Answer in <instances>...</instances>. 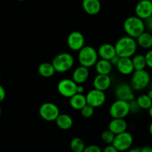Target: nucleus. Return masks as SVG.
Segmentation results:
<instances>
[{
  "instance_id": "obj_1",
  "label": "nucleus",
  "mask_w": 152,
  "mask_h": 152,
  "mask_svg": "<svg viewBox=\"0 0 152 152\" xmlns=\"http://www.w3.org/2000/svg\"><path fill=\"white\" fill-rule=\"evenodd\" d=\"M116 54L120 57L132 58L137 50V43L136 39L129 36L121 37L114 45Z\"/></svg>"
},
{
  "instance_id": "obj_2",
  "label": "nucleus",
  "mask_w": 152,
  "mask_h": 152,
  "mask_svg": "<svg viewBox=\"0 0 152 152\" xmlns=\"http://www.w3.org/2000/svg\"><path fill=\"white\" fill-rule=\"evenodd\" d=\"M123 29L127 36L136 39L145 31V22L137 16H129L123 22Z\"/></svg>"
},
{
  "instance_id": "obj_3",
  "label": "nucleus",
  "mask_w": 152,
  "mask_h": 152,
  "mask_svg": "<svg viewBox=\"0 0 152 152\" xmlns=\"http://www.w3.org/2000/svg\"><path fill=\"white\" fill-rule=\"evenodd\" d=\"M77 58L80 65L89 68L94 66L97 62L99 56L97 50L92 46L84 45L78 51Z\"/></svg>"
},
{
  "instance_id": "obj_4",
  "label": "nucleus",
  "mask_w": 152,
  "mask_h": 152,
  "mask_svg": "<svg viewBox=\"0 0 152 152\" xmlns=\"http://www.w3.org/2000/svg\"><path fill=\"white\" fill-rule=\"evenodd\" d=\"M51 63L56 72L65 73L71 70L74 66V58L71 53L63 52L56 55Z\"/></svg>"
},
{
  "instance_id": "obj_5",
  "label": "nucleus",
  "mask_w": 152,
  "mask_h": 152,
  "mask_svg": "<svg viewBox=\"0 0 152 152\" xmlns=\"http://www.w3.org/2000/svg\"><path fill=\"white\" fill-rule=\"evenodd\" d=\"M151 83V76L147 71L138 70L132 73L131 79V86L134 91H140L146 88Z\"/></svg>"
},
{
  "instance_id": "obj_6",
  "label": "nucleus",
  "mask_w": 152,
  "mask_h": 152,
  "mask_svg": "<svg viewBox=\"0 0 152 152\" xmlns=\"http://www.w3.org/2000/svg\"><path fill=\"white\" fill-rule=\"evenodd\" d=\"M130 114L129 103L127 101L117 99L109 108V114L112 118L125 119Z\"/></svg>"
},
{
  "instance_id": "obj_7",
  "label": "nucleus",
  "mask_w": 152,
  "mask_h": 152,
  "mask_svg": "<svg viewBox=\"0 0 152 152\" xmlns=\"http://www.w3.org/2000/svg\"><path fill=\"white\" fill-rule=\"evenodd\" d=\"M39 114L42 119L48 122L55 121L59 115V108L56 104L53 102H45L40 105Z\"/></svg>"
},
{
  "instance_id": "obj_8",
  "label": "nucleus",
  "mask_w": 152,
  "mask_h": 152,
  "mask_svg": "<svg viewBox=\"0 0 152 152\" xmlns=\"http://www.w3.org/2000/svg\"><path fill=\"white\" fill-rule=\"evenodd\" d=\"M133 142L134 138L132 134L126 131L123 133L115 135L112 145L119 151H126L131 148Z\"/></svg>"
},
{
  "instance_id": "obj_9",
  "label": "nucleus",
  "mask_w": 152,
  "mask_h": 152,
  "mask_svg": "<svg viewBox=\"0 0 152 152\" xmlns=\"http://www.w3.org/2000/svg\"><path fill=\"white\" fill-rule=\"evenodd\" d=\"M77 84L72 79H62L58 83L57 91L61 96L70 98L77 94Z\"/></svg>"
},
{
  "instance_id": "obj_10",
  "label": "nucleus",
  "mask_w": 152,
  "mask_h": 152,
  "mask_svg": "<svg viewBox=\"0 0 152 152\" xmlns=\"http://www.w3.org/2000/svg\"><path fill=\"white\" fill-rule=\"evenodd\" d=\"M86 98L88 105L94 108L101 107L106 101V95L105 91H102L95 88L89 91L86 95Z\"/></svg>"
},
{
  "instance_id": "obj_11",
  "label": "nucleus",
  "mask_w": 152,
  "mask_h": 152,
  "mask_svg": "<svg viewBox=\"0 0 152 152\" xmlns=\"http://www.w3.org/2000/svg\"><path fill=\"white\" fill-rule=\"evenodd\" d=\"M114 94L117 99H121V100L130 101L135 99V95L134 93V89L132 88L131 85L127 83H120L114 90Z\"/></svg>"
},
{
  "instance_id": "obj_12",
  "label": "nucleus",
  "mask_w": 152,
  "mask_h": 152,
  "mask_svg": "<svg viewBox=\"0 0 152 152\" xmlns=\"http://www.w3.org/2000/svg\"><path fill=\"white\" fill-rule=\"evenodd\" d=\"M67 45L73 51H79L85 45L84 36L79 31L70 33L67 38Z\"/></svg>"
},
{
  "instance_id": "obj_13",
  "label": "nucleus",
  "mask_w": 152,
  "mask_h": 152,
  "mask_svg": "<svg viewBox=\"0 0 152 152\" xmlns=\"http://www.w3.org/2000/svg\"><path fill=\"white\" fill-rule=\"evenodd\" d=\"M135 14L137 17L145 20L152 15V2L151 0H140L135 7Z\"/></svg>"
},
{
  "instance_id": "obj_14",
  "label": "nucleus",
  "mask_w": 152,
  "mask_h": 152,
  "mask_svg": "<svg viewBox=\"0 0 152 152\" xmlns=\"http://www.w3.org/2000/svg\"><path fill=\"white\" fill-rule=\"evenodd\" d=\"M111 85V79L109 75L97 74L93 81L94 88L105 91L108 90Z\"/></svg>"
},
{
  "instance_id": "obj_15",
  "label": "nucleus",
  "mask_w": 152,
  "mask_h": 152,
  "mask_svg": "<svg viewBox=\"0 0 152 152\" xmlns=\"http://www.w3.org/2000/svg\"><path fill=\"white\" fill-rule=\"evenodd\" d=\"M116 67L119 72L125 76L131 75L134 71L132 58L120 57Z\"/></svg>"
},
{
  "instance_id": "obj_16",
  "label": "nucleus",
  "mask_w": 152,
  "mask_h": 152,
  "mask_svg": "<svg viewBox=\"0 0 152 152\" xmlns=\"http://www.w3.org/2000/svg\"><path fill=\"white\" fill-rule=\"evenodd\" d=\"M82 6L84 11L91 16L98 14L101 10V2L99 0H83Z\"/></svg>"
},
{
  "instance_id": "obj_17",
  "label": "nucleus",
  "mask_w": 152,
  "mask_h": 152,
  "mask_svg": "<svg viewBox=\"0 0 152 152\" xmlns=\"http://www.w3.org/2000/svg\"><path fill=\"white\" fill-rule=\"evenodd\" d=\"M127 128V122L123 118H112L108 124V130L113 132L115 135L126 132Z\"/></svg>"
},
{
  "instance_id": "obj_18",
  "label": "nucleus",
  "mask_w": 152,
  "mask_h": 152,
  "mask_svg": "<svg viewBox=\"0 0 152 152\" xmlns=\"http://www.w3.org/2000/svg\"><path fill=\"white\" fill-rule=\"evenodd\" d=\"M98 56L100 59L110 60L111 58L116 56V50L114 45L110 43H104L101 45L97 50Z\"/></svg>"
},
{
  "instance_id": "obj_19",
  "label": "nucleus",
  "mask_w": 152,
  "mask_h": 152,
  "mask_svg": "<svg viewBox=\"0 0 152 152\" xmlns=\"http://www.w3.org/2000/svg\"><path fill=\"white\" fill-rule=\"evenodd\" d=\"M89 77V70L86 67L80 65L74 71L72 74V80L77 85H83L88 80Z\"/></svg>"
},
{
  "instance_id": "obj_20",
  "label": "nucleus",
  "mask_w": 152,
  "mask_h": 152,
  "mask_svg": "<svg viewBox=\"0 0 152 152\" xmlns=\"http://www.w3.org/2000/svg\"><path fill=\"white\" fill-rule=\"evenodd\" d=\"M137 45L145 50L152 48V34L148 31H144L136 38Z\"/></svg>"
},
{
  "instance_id": "obj_21",
  "label": "nucleus",
  "mask_w": 152,
  "mask_h": 152,
  "mask_svg": "<svg viewBox=\"0 0 152 152\" xmlns=\"http://www.w3.org/2000/svg\"><path fill=\"white\" fill-rule=\"evenodd\" d=\"M69 99L70 106L77 111H80L87 104L86 96L83 94H75Z\"/></svg>"
},
{
  "instance_id": "obj_22",
  "label": "nucleus",
  "mask_w": 152,
  "mask_h": 152,
  "mask_svg": "<svg viewBox=\"0 0 152 152\" xmlns=\"http://www.w3.org/2000/svg\"><path fill=\"white\" fill-rule=\"evenodd\" d=\"M55 122L56 126L62 130H68L72 127L74 124L72 117L67 114H59Z\"/></svg>"
},
{
  "instance_id": "obj_23",
  "label": "nucleus",
  "mask_w": 152,
  "mask_h": 152,
  "mask_svg": "<svg viewBox=\"0 0 152 152\" xmlns=\"http://www.w3.org/2000/svg\"><path fill=\"white\" fill-rule=\"evenodd\" d=\"M95 70L97 74H105L109 75L112 71L113 66L109 60L99 59L95 64Z\"/></svg>"
},
{
  "instance_id": "obj_24",
  "label": "nucleus",
  "mask_w": 152,
  "mask_h": 152,
  "mask_svg": "<svg viewBox=\"0 0 152 152\" xmlns=\"http://www.w3.org/2000/svg\"><path fill=\"white\" fill-rule=\"evenodd\" d=\"M38 73L40 76L45 78H50L53 77L56 73L52 63L50 62H43L38 67Z\"/></svg>"
},
{
  "instance_id": "obj_25",
  "label": "nucleus",
  "mask_w": 152,
  "mask_h": 152,
  "mask_svg": "<svg viewBox=\"0 0 152 152\" xmlns=\"http://www.w3.org/2000/svg\"><path fill=\"white\" fill-rule=\"evenodd\" d=\"M132 63H133L134 71L138 70H144L146 68V62H145V56L140 53L136 54L135 53L132 58Z\"/></svg>"
},
{
  "instance_id": "obj_26",
  "label": "nucleus",
  "mask_w": 152,
  "mask_h": 152,
  "mask_svg": "<svg viewBox=\"0 0 152 152\" xmlns=\"http://www.w3.org/2000/svg\"><path fill=\"white\" fill-rule=\"evenodd\" d=\"M136 102L141 110H148L152 105V99L146 94H140L136 99Z\"/></svg>"
},
{
  "instance_id": "obj_27",
  "label": "nucleus",
  "mask_w": 152,
  "mask_h": 152,
  "mask_svg": "<svg viewBox=\"0 0 152 152\" xmlns=\"http://www.w3.org/2000/svg\"><path fill=\"white\" fill-rule=\"evenodd\" d=\"M70 147L74 152H83L86 145L81 138L74 137L70 142Z\"/></svg>"
},
{
  "instance_id": "obj_28",
  "label": "nucleus",
  "mask_w": 152,
  "mask_h": 152,
  "mask_svg": "<svg viewBox=\"0 0 152 152\" xmlns=\"http://www.w3.org/2000/svg\"><path fill=\"white\" fill-rule=\"evenodd\" d=\"M114 137H115V134L113 132H111L110 130H105L101 134V139H102V142L104 143L107 144V145H111L112 144L113 141H114Z\"/></svg>"
},
{
  "instance_id": "obj_29",
  "label": "nucleus",
  "mask_w": 152,
  "mask_h": 152,
  "mask_svg": "<svg viewBox=\"0 0 152 152\" xmlns=\"http://www.w3.org/2000/svg\"><path fill=\"white\" fill-rule=\"evenodd\" d=\"M80 114L84 118L88 119L91 118L94 114V108H93L91 105L86 104L81 110H80Z\"/></svg>"
},
{
  "instance_id": "obj_30",
  "label": "nucleus",
  "mask_w": 152,
  "mask_h": 152,
  "mask_svg": "<svg viewBox=\"0 0 152 152\" xmlns=\"http://www.w3.org/2000/svg\"><path fill=\"white\" fill-rule=\"evenodd\" d=\"M129 108H130V113L132 114H137L140 111L139 105H137L136 102V99H133V100L129 102Z\"/></svg>"
},
{
  "instance_id": "obj_31",
  "label": "nucleus",
  "mask_w": 152,
  "mask_h": 152,
  "mask_svg": "<svg viewBox=\"0 0 152 152\" xmlns=\"http://www.w3.org/2000/svg\"><path fill=\"white\" fill-rule=\"evenodd\" d=\"M144 56H145V62H146V66L152 69V48L149 49Z\"/></svg>"
},
{
  "instance_id": "obj_32",
  "label": "nucleus",
  "mask_w": 152,
  "mask_h": 152,
  "mask_svg": "<svg viewBox=\"0 0 152 152\" xmlns=\"http://www.w3.org/2000/svg\"><path fill=\"white\" fill-rule=\"evenodd\" d=\"M83 152H102V149L96 145H90L85 147Z\"/></svg>"
},
{
  "instance_id": "obj_33",
  "label": "nucleus",
  "mask_w": 152,
  "mask_h": 152,
  "mask_svg": "<svg viewBox=\"0 0 152 152\" xmlns=\"http://www.w3.org/2000/svg\"><path fill=\"white\" fill-rule=\"evenodd\" d=\"M144 22H145V29L148 30V32L152 34V15L148 18H147L146 19H145Z\"/></svg>"
},
{
  "instance_id": "obj_34",
  "label": "nucleus",
  "mask_w": 152,
  "mask_h": 152,
  "mask_svg": "<svg viewBox=\"0 0 152 152\" xmlns=\"http://www.w3.org/2000/svg\"><path fill=\"white\" fill-rule=\"evenodd\" d=\"M102 152H120L112 144L108 145L106 147H105L103 150H102Z\"/></svg>"
},
{
  "instance_id": "obj_35",
  "label": "nucleus",
  "mask_w": 152,
  "mask_h": 152,
  "mask_svg": "<svg viewBox=\"0 0 152 152\" xmlns=\"http://www.w3.org/2000/svg\"><path fill=\"white\" fill-rule=\"evenodd\" d=\"M120 56H118L117 55H116V56H114V57L111 58V59H110V62H111V64L112 65V66H117V63H118L119 60H120Z\"/></svg>"
},
{
  "instance_id": "obj_36",
  "label": "nucleus",
  "mask_w": 152,
  "mask_h": 152,
  "mask_svg": "<svg viewBox=\"0 0 152 152\" xmlns=\"http://www.w3.org/2000/svg\"><path fill=\"white\" fill-rule=\"evenodd\" d=\"M6 96V92L4 88L0 85V102H2Z\"/></svg>"
},
{
  "instance_id": "obj_37",
  "label": "nucleus",
  "mask_w": 152,
  "mask_h": 152,
  "mask_svg": "<svg viewBox=\"0 0 152 152\" xmlns=\"http://www.w3.org/2000/svg\"><path fill=\"white\" fill-rule=\"evenodd\" d=\"M85 92V88L83 85H77V94H83Z\"/></svg>"
},
{
  "instance_id": "obj_38",
  "label": "nucleus",
  "mask_w": 152,
  "mask_h": 152,
  "mask_svg": "<svg viewBox=\"0 0 152 152\" xmlns=\"http://www.w3.org/2000/svg\"><path fill=\"white\" fill-rule=\"evenodd\" d=\"M140 152H152L151 146H144L140 148Z\"/></svg>"
},
{
  "instance_id": "obj_39",
  "label": "nucleus",
  "mask_w": 152,
  "mask_h": 152,
  "mask_svg": "<svg viewBox=\"0 0 152 152\" xmlns=\"http://www.w3.org/2000/svg\"><path fill=\"white\" fill-rule=\"evenodd\" d=\"M127 152H140V148H129Z\"/></svg>"
},
{
  "instance_id": "obj_40",
  "label": "nucleus",
  "mask_w": 152,
  "mask_h": 152,
  "mask_svg": "<svg viewBox=\"0 0 152 152\" xmlns=\"http://www.w3.org/2000/svg\"><path fill=\"white\" fill-rule=\"evenodd\" d=\"M147 95H148V96H149V97L152 99V88H151L149 91H148V94H147Z\"/></svg>"
},
{
  "instance_id": "obj_41",
  "label": "nucleus",
  "mask_w": 152,
  "mask_h": 152,
  "mask_svg": "<svg viewBox=\"0 0 152 152\" xmlns=\"http://www.w3.org/2000/svg\"><path fill=\"white\" fill-rule=\"evenodd\" d=\"M148 114H149L150 117L152 119V105L150 107V108L148 110Z\"/></svg>"
},
{
  "instance_id": "obj_42",
  "label": "nucleus",
  "mask_w": 152,
  "mask_h": 152,
  "mask_svg": "<svg viewBox=\"0 0 152 152\" xmlns=\"http://www.w3.org/2000/svg\"><path fill=\"white\" fill-rule=\"evenodd\" d=\"M149 132H150V134L152 136V122L149 126Z\"/></svg>"
},
{
  "instance_id": "obj_43",
  "label": "nucleus",
  "mask_w": 152,
  "mask_h": 152,
  "mask_svg": "<svg viewBox=\"0 0 152 152\" xmlns=\"http://www.w3.org/2000/svg\"><path fill=\"white\" fill-rule=\"evenodd\" d=\"M1 107H0V116H1Z\"/></svg>"
},
{
  "instance_id": "obj_44",
  "label": "nucleus",
  "mask_w": 152,
  "mask_h": 152,
  "mask_svg": "<svg viewBox=\"0 0 152 152\" xmlns=\"http://www.w3.org/2000/svg\"><path fill=\"white\" fill-rule=\"evenodd\" d=\"M18 1H25V0H18Z\"/></svg>"
},
{
  "instance_id": "obj_45",
  "label": "nucleus",
  "mask_w": 152,
  "mask_h": 152,
  "mask_svg": "<svg viewBox=\"0 0 152 152\" xmlns=\"http://www.w3.org/2000/svg\"><path fill=\"white\" fill-rule=\"evenodd\" d=\"M151 2H152V0H151Z\"/></svg>"
}]
</instances>
